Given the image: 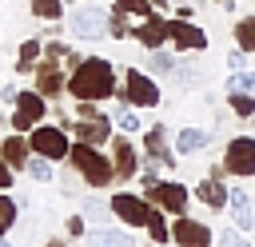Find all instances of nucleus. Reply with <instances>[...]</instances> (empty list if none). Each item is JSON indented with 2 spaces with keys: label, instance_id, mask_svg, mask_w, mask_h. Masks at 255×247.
<instances>
[{
  "label": "nucleus",
  "instance_id": "f257e3e1",
  "mask_svg": "<svg viewBox=\"0 0 255 247\" xmlns=\"http://www.w3.org/2000/svg\"><path fill=\"white\" fill-rule=\"evenodd\" d=\"M68 88H72V96L84 104V100H108L112 92H116V72H112V64L108 60H100V56H84L76 68H72V80H68Z\"/></svg>",
  "mask_w": 255,
  "mask_h": 247
},
{
  "label": "nucleus",
  "instance_id": "f03ea898",
  "mask_svg": "<svg viewBox=\"0 0 255 247\" xmlns=\"http://www.w3.org/2000/svg\"><path fill=\"white\" fill-rule=\"evenodd\" d=\"M68 159L84 171V179H88L92 187L112 183V171H116V167H112V159H108V155H100V151H96V143H84V139H80V143L68 151Z\"/></svg>",
  "mask_w": 255,
  "mask_h": 247
},
{
  "label": "nucleus",
  "instance_id": "7ed1b4c3",
  "mask_svg": "<svg viewBox=\"0 0 255 247\" xmlns=\"http://www.w3.org/2000/svg\"><path fill=\"white\" fill-rule=\"evenodd\" d=\"M112 211H116L124 223H131V227H147V223L155 219V211L143 203V195H128V191H116V195H112Z\"/></svg>",
  "mask_w": 255,
  "mask_h": 247
},
{
  "label": "nucleus",
  "instance_id": "20e7f679",
  "mask_svg": "<svg viewBox=\"0 0 255 247\" xmlns=\"http://www.w3.org/2000/svg\"><path fill=\"white\" fill-rule=\"evenodd\" d=\"M72 32L84 36V40H100V36L108 32V12H104V8H92V4L76 8V12H72Z\"/></svg>",
  "mask_w": 255,
  "mask_h": 247
},
{
  "label": "nucleus",
  "instance_id": "39448f33",
  "mask_svg": "<svg viewBox=\"0 0 255 247\" xmlns=\"http://www.w3.org/2000/svg\"><path fill=\"white\" fill-rule=\"evenodd\" d=\"M223 167H227L231 175H255V139H247V135H243V139H231Z\"/></svg>",
  "mask_w": 255,
  "mask_h": 247
},
{
  "label": "nucleus",
  "instance_id": "423d86ee",
  "mask_svg": "<svg viewBox=\"0 0 255 247\" xmlns=\"http://www.w3.org/2000/svg\"><path fill=\"white\" fill-rule=\"evenodd\" d=\"M124 100H128V104L155 108V104H159V88H155L143 72H128V76H124Z\"/></svg>",
  "mask_w": 255,
  "mask_h": 247
},
{
  "label": "nucleus",
  "instance_id": "0eeeda50",
  "mask_svg": "<svg viewBox=\"0 0 255 247\" xmlns=\"http://www.w3.org/2000/svg\"><path fill=\"white\" fill-rule=\"evenodd\" d=\"M32 151L36 155H48V159H64L72 147H68V135L60 127H36L32 131Z\"/></svg>",
  "mask_w": 255,
  "mask_h": 247
},
{
  "label": "nucleus",
  "instance_id": "6e6552de",
  "mask_svg": "<svg viewBox=\"0 0 255 247\" xmlns=\"http://www.w3.org/2000/svg\"><path fill=\"white\" fill-rule=\"evenodd\" d=\"M40 116H44V96H36V92H20L12 127H16V131H28L32 124H40Z\"/></svg>",
  "mask_w": 255,
  "mask_h": 247
},
{
  "label": "nucleus",
  "instance_id": "1a4fd4ad",
  "mask_svg": "<svg viewBox=\"0 0 255 247\" xmlns=\"http://www.w3.org/2000/svg\"><path fill=\"white\" fill-rule=\"evenodd\" d=\"M167 36L175 40V48H187V52H195V48L207 44V36H203L191 20H171V24H167Z\"/></svg>",
  "mask_w": 255,
  "mask_h": 247
},
{
  "label": "nucleus",
  "instance_id": "9d476101",
  "mask_svg": "<svg viewBox=\"0 0 255 247\" xmlns=\"http://www.w3.org/2000/svg\"><path fill=\"white\" fill-rule=\"evenodd\" d=\"M143 191H147V199H155L167 211H183L187 207V191L179 183H155V187H143Z\"/></svg>",
  "mask_w": 255,
  "mask_h": 247
},
{
  "label": "nucleus",
  "instance_id": "9b49d317",
  "mask_svg": "<svg viewBox=\"0 0 255 247\" xmlns=\"http://www.w3.org/2000/svg\"><path fill=\"white\" fill-rule=\"evenodd\" d=\"M171 235H175V243H179V247H207V239H211V231H207L203 223L183 219V215L175 219V231H171Z\"/></svg>",
  "mask_w": 255,
  "mask_h": 247
},
{
  "label": "nucleus",
  "instance_id": "f8f14e48",
  "mask_svg": "<svg viewBox=\"0 0 255 247\" xmlns=\"http://www.w3.org/2000/svg\"><path fill=\"white\" fill-rule=\"evenodd\" d=\"M76 135H80L84 143H104V139H112V124L100 120V116H84V120L76 124Z\"/></svg>",
  "mask_w": 255,
  "mask_h": 247
},
{
  "label": "nucleus",
  "instance_id": "ddd939ff",
  "mask_svg": "<svg viewBox=\"0 0 255 247\" xmlns=\"http://www.w3.org/2000/svg\"><path fill=\"white\" fill-rule=\"evenodd\" d=\"M135 40H139V44H147V48H159V44L167 40V24H163L159 16H151V12H147V16H143V24L135 28Z\"/></svg>",
  "mask_w": 255,
  "mask_h": 247
},
{
  "label": "nucleus",
  "instance_id": "4468645a",
  "mask_svg": "<svg viewBox=\"0 0 255 247\" xmlns=\"http://www.w3.org/2000/svg\"><path fill=\"white\" fill-rule=\"evenodd\" d=\"M36 88L48 92V96H60V88H64V72H60V64H40V68H36Z\"/></svg>",
  "mask_w": 255,
  "mask_h": 247
},
{
  "label": "nucleus",
  "instance_id": "2eb2a0df",
  "mask_svg": "<svg viewBox=\"0 0 255 247\" xmlns=\"http://www.w3.org/2000/svg\"><path fill=\"white\" fill-rule=\"evenodd\" d=\"M0 159H4L8 167H16V171H20V167H28V143H24L20 135L4 139V143H0Z\"/></svg>",
  "mask_w": 255,
  "mask_h": 247
},
{
  "label": "nucleus",
  "instance_id": "dca6fc26",
  "mask_svg": "<svg viewBox=\"0 0 255 247\" xmlns=\"http://www.w3.org/2000/svg\"><path fill=\"white\" fill-rule=\"evenodd\" d=\"M112 151H116V175L128 179V175L135 171V151H131V143L120 135V139H112Z\"/></svg>",
  "mask_w": 255,
  "mask_h": 247
},
{
  "label": "nucleus",
  "instance_id": "f3484780",
  "mask_svg": "<svg viewBox=\"0 0 255 247\" xmlns=\"http://www.w3.org/2000/svg\"><path fill=\"white\" fill-rule=\"evenodd\" d=\"M143 143H147V155H151V159H159V163H171V151H167V135H163V127H159V124L147 131V139H143Z\"/></svg>",
  "mask_w": 255,
  "mask_h": 247
},
{
  "label": "nucleus",
  "instance_id": "a211bd4d",
  "mask_svg": "<svg viewBox=\"0 0 255 247\" xmlns=\"http://www.w3.org/2000/svg\"><path fill=\"white\" fill-rule=\"evenodd\" d=\"M199 147H207V131H199V127H187V131H179V135H175V151H179V155H187V151H199Z\"/></svg>",
  "mask_w": 255,
  "mask_h": 247
},
{
  "label": "nucleus",
  "instance_id": "6ab92c4d",
  "mask_svg": "<svg viewBox=\"0 0 255 247\" xmlns=\"http://www.w3.org/2000/svg\"><path fill=\"white\" fill-rule=\"evenodd\" d=\"M231 215H235V223H239V231H247V227L255 223V211H251V199H247L243 191H235V195H231Z\"/></svg>",
  "mask_w": 255,
  "mask_h": 247
},
{
  "label": "nucleus",
  "instance_id": "aec40b11",
  "mask_svg": "<svg viewBox=\"0 0 255 247\" xmlns=\"http://www.w3.org/2000/svg\"><path fill=\"white\" fill-rule=\"evenodd\" d=\"M199 199H203L207 207H223V203H227V191H223L215 179H203V183H199Z\"/></svg>",
  "mask_w": 255,
  "mask_h": 247
},
{
  "label": "nucleus",
  "instance_id": "412c9836",
  "mask_svg": "<svg viewBox=\"0 0 255 247\" xmlns=\"http://www.w3.org/2000/svg\"><path fill=\"white\" fill-rule=\"evenodd\" d=\"M235 40H239V48H243V52H247V48H255V16L239 20V28H235Z\"/></svg>",
  "mask_w": 255,
  "mask_h": 247
},
{
  "label": "nucleus",
  "instance_id": "4be33fe9",
  "mask_svg": "<svg viewBox=\"0 0 255 247\" xmlns=\"http://www.w3.org/2000/svg\"><path fill=\"white\" fill-rule=\"evenodd\" d=\"M32 12L40 20H56L60 16V0H32Z\"/></svg>",
  "mask_w": 255,
  "mask_h": 247
},
{
  "label": "nucleus",
  "instance_id": "5701e85b",
  "mask_svg": "<svg viewBox=\"0 0 255 247\" xmlns=\"http://www.w3.org/2000/svg\"><path fill=\"white\" fill-rule=\"evenodd\" d=\"M227 92H247V96H251V92H255V76H251V72H235L231 84H227Z\"/></svg>",
  "mask_w": 255,
  "mask_h": 247
},
{
  "label": "nucleus",
  "instance_id": "b1692460",
  "mask_svg": "<svg viewBox=\"0 0 255 247\" xmlns=\"http://www.w3.org/2000/svg\"><path fill=\"white\" fill-rule=\"evenodd\" d=\"M12 223H16V203H12L8 195H0V235H4Z\"/></svg>",
  "mask_w": 255,
  "mask_h": 247
},
{
  "label": "nucleus",
  "instance_id": "393cba45",
  "mask_svg": "<svg viewBox=\"0 0 255 247\" xmlns=\"http://www.w3.org/2000/svg\"><path fill=\"white\" fill-rule=\"evenodd\" d=\"M36 56H40V44H36V40H28V44L20 48V60H16V68H20V72H28Z\"/></svg>",
  "mask_w": 255,
  "mask_h": 247
},
{
  "label": "nucleus",
  "instance_id": "a878e982",
  "mask_svg": "<svg viewBox=\"0 0 255 247\" xmlns=\"http://www.w3.org/2000/svg\"><path fill=\"white\" fill-rule=\"evenodd\" d=\"M231 108H235L239 116H251V112H255V96H247V92H231Z\"/></svg>",
  "mask_w": 255,
  "mask_h": 247
},
{
  "label": "nucleus",
  "instance_id": "bb28decb",
  "mask_svg": "<svg viewBox=\"0 0 255 247\" xmlns=\"http://www.w3.org/2000/svg\"><path fill=\"white\" fill-rule=\"evenodd\" d=\"M116 124H120L124 131H139V127H143V124H139V116H135L131 108H120V112H116Z\"/></svg>",
  "mask_w": 255,
  "mask_h": 247
},
{
  "label": "nucleus",
  "instance_id": "cd10ccee",
  "mask_svg": "<svg viewBox=\"0 0 255 247\" xmlns=\"http://www.w3.org/2000/svg\"><path fill=\"white\" fill-rule=\"evenodd\" d=\"M92 243H96V247H100V243H112V247H131V239H128L124 231H100Z\"/></svg>",
  "mask_w": 255,
  "mask_h": 247
},
{
  "label": "nucleus",
  "instance_id": "c85d7f7f",
  "mask_svg": "<svg viewBox=\"0 0 255 247\" xmlns=\"http://www.w3.org/2000/svg\"><path fill=\"white\" fill-rule=\"evenodd\" d=\"M28 171H32V179H52V159H28Z\"/></svg>",
  "mask_w": 255,
  "mask_h": 247
},
{
  "label": "nucleus",
  "instance_id": "c756f323",
  "mask_svg": "<svg viewBox=\"0 0 255 247\" xmlns=\"http://www.w3.org/2000/svg\"><path fill=\"white\" fill-rule=\"evenodd\" d=\"M116 8L135 12V16H147V12H151V0H116Z\"/></svg>",
  "mask_w": 255,
  "mask_h": 247
},
{
  "label": "nucleus",
  "instance_id": "7c9ffc66",
  "mask_svg": "<svg viewBox=\"0 0 255 247\" xmlns=\"http://www.w3.org/2000/svg\"><path fill=\"white\" fill-rule=\"evenodd\" d=\"M151 68H155V72H175V64H171V56H167V52H159V48L151 52Z\"/></svg>",
  "mask_w": 255,
  "mask_h": 247
},
{
  "label": "nucleus",
  "instance_id": "2f4dec72",
  "mask_svg": "<svg viewBox=\"0 0 255 247\" xmlns=\"http://www.w3.org/2000/svg\"><path fill=\"white\" fill-rule=\"evenodd\" d=\"M147 231H151V239H155V243H163V239H167V235H171V231H167V227H163V219H159V211H155V219H151V223H147Z\"/></svg>",
  "mask_w": 255,
  "mask_h": 247
},
{
  "label": "nucleus",
  "instance_id": "473e14b6",
  "mask_svg": "<svg viewBox=\"0 0 255 247\" xmlns=\"http://www.w3.org/2000/svg\"><path fill=\"white\" fill-rule=\"evenodd\" d=\"M219 247H251V243H247L243 235H235V231H223V235H219Z\"/></svg>",
  "mask_w": 255,
  "mask_h": 247
},
{
  "label": "nucleus",
  "instance_id": "72a5a7b5",
  "mask_svg": "<svg viewBox=\"0 0 255 247\" xmlns=\"http://www.w3.org/2000/svg\"><path fill=\"white\" fill-rule=\"evenodd\" d=\"M108 28H112V36H124V32H128V28H124V8H116V12H112Z\"/></svg>",
  "mask_w": 255,
  "mask_h": 247
},
{
  "label": "nucleus",
  "instance_id": "f704fd0d",
  "mask_svg": "<svg viewBox=\"0 0 255 247\" xmlns=\"http://www.w3.org/2000/svg\"><path fill=\"white\" fill-rule=\"evenodd\" d=\"M0 96H4V100H8V104H16V100H20V88H16V84H8V88H4V92H0Z\"/></svg>",
  "mask_w": 255,
  "mask_h": 247
},
{
  "label": "nucleus",
  "instance_id": "c9c22d12",
  "mask_svg": "<svg viewBox=\"0 0 255 247\" xmlns=\"http://www.w3.org/2000/svg\"><path fill=\"white\" fill-rule=\"evenodd\" d=\"M227 64H231V68L239 72V68H243V48H239V52H231V60H227Z\"/></svg>",
  "mask_w": 255,
  "mask_h": 247
},
{
  "label": "nucleus",
  "instance_id": "e433bc0d",
  "mask_svg": "<svg viewBox=\"0 0 255 247\" xmlns=\"http://www.w3.org/2000/svg\"><path fill=\"white\" fill-rule=\"evenodd\" d=\"M12 183V171H8V163H0V187H8Z\"/></svg>",
  "mask_w": 255,
  "mask_h": 247
},
{
  "label": "nucleus",
  "instance_id": "4c0bfd02",
  "mask_svg": "<svg viewBox=\"0 0 255 247\" xmlns=\"http://www.w3.org/2000/svg\"><path fill=\"white\" fill-rule=\"evenodd\" d=\"M48 247H64V243H60V239H52V243H48Z\"/></svg>",
  "mask_w": 255,
  "mask_h": 247
},
{
  "label": "nucleus",
  "instance_id": "58836bf2",
  "mask_svg": "<svg viewBox=\"0 0 255 247\" xmlns=\"http://www.w3.org/2000/svg\"><path fill=\"white\" fill-rule=\"evenodd\" d=\"M0 247H8V243H4V239H0Z\"/></svg>",
  "mask_w": 255,
  "mask_h": 247
},
{
  "label": "nucleus",
  "instance_id": "ea45409f",
  "mask_svg": "<svg viewBox=\"0 0 255 247\" xmlns=\"http://www.w3.org/2000/svg\"><path fill=\"white\" fill-rule=\"evenodd\" d=\"M76 4H80V0H76Z\"/></svg>",
  "mask_w": 255,
  "mask_h": 247
},
{
  "label": "nucleus",
  "instance_id": "a19ab883",
  "mask_svg": "<svg viewBox=\"0 0 255 247\" xmlns=\"http://www.w3.org/2000/svg\"><path fill=\"white\" fill-rule=\"evenodd\" d=\"M0 143H4V139H0Z\"/></svg>",
  "mask_w": 255,
  "mask_h": 247
}]
</instances>
